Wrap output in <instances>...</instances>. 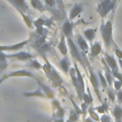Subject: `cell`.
<instances>
[{
    "label": "cell",
    "instance_id": "obj_1",
    "mask_svg": "<svg viewBox=\"0 0 122 122\" xmlns=\"http://www.w3.org/2000/svg\"><path fill=\"white\" fill-rule=\"evenodd\" d=\"M44 59H45V64L42 66V69H43L45 74L47 75L48 79L51 82L53 88H59L63 84V80H62L60 74L55 70V68L52 67V65L45 57H44Z\"/></svg>",
    "mask_w": 122,
    "mask_h": 122
},
{
    "label": "cell",
    "instance_id": "obj_2",
    "mask_svg": "<svg viewBox=\"0 0 122 122\" xmlns=\"http://www.w3.org/2000/svg\"><path fill=\"white\" fill-rule=\"evenodd\" d=\"M100 33L101 37L104 43V46L106 49H110L113 45V39H112V20L110 19L107 22H104L102 19L101 25H100Z\"/></svg>",
    "mask_w": 122,
    "mask_h": 122
},
{
    "label": "cell",
    "instance_id": "obj_3",
    "mask_svg": "<svg viewBox=\"0 0 122 122\" xmlns=\"http://www.w3.org/2000/svg\"><path fill=\"white\" fill-rule=\"evenodd\" d=\"M84 63H85L86 67L89 70V79H90V82H91V84H92V88H93V90H94V92H95L99 101L101 103H103V100H102V97H101V94H100V92H99L100 82H99L98 76L95 73V71H93V69L92 68V66H91V64H90V62H89V60H88L86 55H84Z\"/></svg>",
    "mask_w": 122,
    "mask_h": 122
},
{
    "label": "cell",
    "instance_id": "obj_4",
    "mask_svg": "<svg viewBox=\"0 0 122 122\" xmlns=\"http://www.w3.org/2000/svg\"><path fill=\"white\" fill-rule=\"evenodd\" d=\"M118 0H99V3L96 8V11L102 19H104L110 11L114 10Z\"/></svg>",
    "mask_w": 122,
    "mask_h": 122
},
{
    "label": "cell",
    "instance_id": "obj_5",
    "mask_svg": "<svg viewBox=\"0 0 122 122\" xmlns=\"http://www.w3.org/2000/svg\"><path fill=\"white\" fill-rule=\"evenodd\" d=\"M6 57L7 58H13V59H16L18 61H24V62H28L30 60H31L33 58V55L28 51H18L16 53H11V54H6Z\"/></svg>",
    "mask_w": 122,
    "mask_h": 122
},
{
    "label": "cell",
    "instance_id": "obj_6",
    "mask_svg": "<svg viewBox=\"0 0 122 122\" xmlns=\"http://www.w3.org/2000/svg\"><path fill=\"white\" fill-rule=\"evenodd\" d=\"M29 39L18 42L16 44H12V45H9V46H0V51L6 52V51H19L22 48H24L25 46H27L29 44Z\"/></svg>",
    "mask_w": 122,
    "mask_h": 122
},
{
    "label": "cell",
    "instance_id": "obj_7",
    "mask_svg": "<svg viewBox=\"0 0 122 122\" xmlns=\"http://www.w3.org/2000/svg\"><path fill=\"white\" fill-rule=\"evenodd\" d=\"M69 74H70V76H71V82H72V84H73V87H74L75 90H76L77 97H78L80 100H82V94H83V92H82V90H81V88H80V86H79V84H78L77 77H76V71H75V68H74V67H73V68H70V70H69Z\"/></svg>",
    "mask_w": 122,
    "mask_h": 122
},
{
    "label": "cell",
    "instance_id": "obj_8",
    "mask_svg": "<svg viewBox=\"0 0 122 122\" xmlns=\"http://www.w3.org/2000/svg\"><path fill=\"white\" fill-rule=\"evenodd\" d=\"M75 43L76 45L78 46V48L80 49V51L87 54L89 52V50H90V47H89V44H88V41L84 38L83 35H81L80 33H77L75 35Z\"/></svg>",
    "mask_w": 122,
    "mask_h": 122
},
{
    "label": "cell",
    "instance_id": "obj_9",
    "mask_svg": "<svg viewBox=\"0 0 122 122\" xmlns=\"http://www.w3.org/2000/svg\"><path fill=\"white\" fill-rule=\"evenodd\" d=\"M8 3H10L16 10H21L23 12L29 11V6L26 0H6Z\"/></svg>",
    "mask_w": 122,
    "mask_h": 122
},
{
    "label": "cell",
    "instance_id": "obj_10",
    "mask_svg": "<svg viewBox=\"0 0 122 122\" xmlns=\"http://www.w3.org/2000/svg\"><path fill=\"white\" fill-rule=\"evenodd\" d=\"M73 24L71 20H69V18H67L65 20V22L63 23L62 25V33L64 34V36L66 38H69V37H73Z\"/></svg>",
    "mask_w": 122,
    "mask_h": 122
},
{
    "label": "cell",
    "instance_id": "obj_11",
    "mask_svg": "<svg viewBox=\"0 0 122 122\" xmlns=\"http://www.w3.org/2000/svg\"><path fill=\"white\" fill-rule=\"evenodd\" d=\"M51 105H52V108H53V117H54V119L55 118H63L64 114H65V110L61 106L60 102L56 99H52Z\"/></svg>",
    "mask_w": 122,
    "mask_h": 122
},
{
    "label": "cell",
    "instance_id": "obj_12",
    "mask_svg": "<svg viewBox=\"0 0 122 122\" xmlns=\"http://www.w3.org/2000/svg\"><path fill=\"white\" fill-rule=\"evenodd\" d=\"M30 5H31V7L33 8V9H35L36 10H38V11H40V12H44V11H53V12H55V13H58V11L57 10H53L52 9L53 8H51V9H50L48 6H46V5H44L40 0H30Z\"/></svg>",
    "mask_w": 122,
    "mask_h": 122
},
{
    "label": "cell",
    "instance_id": "obj_13",
    "mask_svg": "<svg viewBox=\"0 0 122 122\" xmlns=\"http://www.w3.org/2000/svg\"><path fill=\"white\" fill-rule=\"evenodd\" d=\"M6 75H7V78H10V77H30V78H33V79L36 78L30 71H27V70L14 71H11V72H10Z\"/></svg>",
    "mask_w": 122,
    "mask_h": 122
},
{
    "label": "cell",
    "instance_id": "obj_14",
    "mask_svg": "<svg viewBox=\"0 0 122 122\" xmlns=\"http://www.w3.org/2000/svg\"><path fill=\"white\" fill-rule=\"evenodd\" d=\"M35 80L37 81V83H38V85H39V88H40V89L43 91V92L45 93L46 97H47L48 99H54V92H53V90H52L51 88L46 86L44 83H42V82H41L40 80H38L37 78H35Z\"/></svg>",
    "mask_w": 122,
    "mask_h": 122
},
{
    "label": "cell",
    "instance_id": "obj_15",
    "mask_svg": "<svg viewBox=\"0 0 122 122\" xmlns=\"http://www.w3.org/2000/svg\"><path fill=\"white\" fill-rule=\"evenodd\" d=\"M83 11V5L82 4H76L74 5L71 10H70V13H69V20L72 21L74 20L81 12Z\"/></svg>",
    "mask_w": 122,
    "mask_h": 122
},
{
    "label": "cell",
    "instance_id": "obj_16",
    "mask_svg": "<svg viewBox=\"0 0 122 122\" xmlns=\"http://www.w3.org/2000/svg\"><path fill=\"white\" fill-rule=\"evenodd\" d=\"M102 51V45L99 41H95L91 45L90 48V55L92 58L93 57H97L99 55V53Z\"/></svg>",
    "mask_w": 122,
    "mask_h": 122
},
{
    "label": "cell",
    "instance_id": "obj_17",
    "mask_svg": "<svg viewBox=\"0 0 122 122\" xmlns=\"http://www.w3.org/2000/svg\"><path fill=\"white\" fill-rule=\"evenodd\" d=\"M57 49H58V51L61 52V54H62L63 56H67V55H68V51H69V49H68V44H67L66 37L64 36L63 33L61 34V39H60V41H59V43H58V45H57Z\"/></svg>",
    "mask_w": 122,
    "mask_h": 122
},
{
    "label": "cell",
    "instance_id": "obj_18",
    "mask_svg": "<svg viewBox=\"0 0 122 122\" xmlns=\"http://www.w3.org/2000/svg\"><path fill=\"white\" fill-rule=\"evenodd\" d=\"M112 114L114 118V122H122V106L116 104L112 110Z\"/></svg>",
    "mask_w": 122,
    "mask_h": 122
},
{
    "label": "cell",
    "instance_id": "obj_19",
    "mask_svg": "<svg viewBox=\"0 0 122 122\" xmlns=\"http://www.w3.org/2000/svg\"><path fill=\"white\" fill-rule=\"evenodd\" d=\"M104 59H105V61H106L107 65L109 66V68H110L111 70L118 69L117 61L115 60V58H114L112 55H111V54H109V53L105 52V53H104Z\"/></svg>",
    "mask_w": 122,
    "mask_h": 122
},
{
    "label": "cell",
    "instance_id": "obj_20",
    "mask_svg": "<svg viewBox=\"0 0 122 122\" xmlns=\"http://www.w3.org/2000/svg\"><path fill=\"white\" fill-rule=\"evenodd\" d=\"M95 34H96V30H95V29H92V28L86 29V30L83 31V36H84V38H85L88 42H90V43H92V42L93 41V39H94V37H95Z\"/></svg>",
    "mask_w": 122,
    "mask_h": 122
},
{
    "label": "cell",
    "instance_id": "obj_21",
    "mask_svg": "<svg viewBox=\"0 0 122 122\" xmlns=\"http://www.w3.org/2000/svg\"><path fill=\"white\" fill-rule=\"evenodd\" d=\"M24 96H27V97H40V98H44L46 99V95L45 93L43 92V91L38 87V89H36L35 91L33 92H24L23 93Z\"/></svg>",
    "mask_w": 122,
    "mask_h": 122
},
{
    "label": "cell",
    "instance_id": "obj_22",
    "mask_svg": "<svg viewBox=\"0 0 122 122\" xmlns=\"http://www.w3.org/2000/svg\"><path fill=\"white\" fill-rule=\"evenodd\" d=\"M60 68L61 70L63 71V72L65 74H69V70H70V66H71V63H70V60L68 58V56H63V58L60 60Z\"/></svg>",
    "mask_w": 122,
    "mask_h": 122
},
{
    "label": "cell",
    "instance_id": "obj_23",
    "mask_svg": "<svg viewBox=\"0 0 122 122\" xmlns=\"http://www.w3.org/2000/svg\"><path fill=\"white\" fill-rule=\"evenodd\" d=\"M74 68H75V71H76V77H77V81H78V84L82 90V92L84 93L85 92V81H84V78L82 76V73L80 72L78 67H77V64L76 62H74Z\"/></svg>",
    "mask_w": 122,
    "mask_h": 122
},
{
    "label": "cell",
    "instance_id": "obj_24",
    "mask_svg": "<svg viewBox=\"0 0 122 122\" xmlns=\"http://www.w3.org/2000/svg\"><path fill=\"white\" fill-rule=\"evenodd\" d=\"M17 11H18V13L22 16V18H23V20H24L26 26H27L29 29H32V28H33V21L30 19V17L28 16L27 14H25V12H23V11H21V10H17Z\"/></svg>",
    "mask_w": 122,
    "mask_h": 122
},
{
    "label": "cell",
    "instance_id": "obj_25",
    "mask_svg": "<svg viewBox=\"0 0 122 122\" xmlns=\"http://www.w3.org/2000/svg\"><path fill=\"white\" fill-rule=\"evenodd\" d=\"M7 57H6V54L3 52V51H0V73L5 71L8 67V63H7Z\"/></svg>",
    "mask_w": 122,
    "mask_h": 122
},
{
    "label": "cell",
    "instance_id": "obj_26",
    "mask_svg": "<svg viewBox=\"0 0 122 122\" xmlns=\"http://www.w3.org/2000/svg\"><path fill=\"white\" fill-rule=\"evenodd\" d=\"M97 76H98V79H99V82H100V85L102 86V88L104 90H107L109 85H108V82H107V80H106L105 75L103 74V72L100 71H97Z\"/></svg>",
    "mask_w": 122,
    "mask_h": 122
},
{
    "label": "cell",
    "instance_id": "obj_27",
    "mask_svg": "<svg viewBox=\"0 0 122 122\" xmlns=\"http://www.w3.org/2000/svg\"><path fill=\"white\" fill-rule=\"evenodd\" d=\"M33 26L36 28V33L43 36V37H46L47 36V33H48V30L44 27V26H41V25H37V24H33Z\"/></svg>",
    "mask_w": 122,
    "mask_h": 122
},
{
    "label": "cell",
    "instance_id": "obj_28",
    "mask_svg": "<svg viewBox=\"0 0 122 122\" xmlns=\"http://www.w3.org/2000/svg\"><path fill=\"white\" fill-rule=\"evenodd\" d=\"M82 100H83V102H85L88 106L92 103V95H91V93H90V92H89V89H88V92H85L82 94Z\"/></svg>",
    "mask_w": 122,
    "mask_h": 122
},
{
    "label": "cell",
    "instance_id": "obj_29",
    "mask_svg": "<svg viewBox=\"0 0 122 122\" xmlns=\"http://www.w3.org/2000/svg\"><path fill=\"white\" fill-rule=\"evenodd\" d=\"M27 66H28V67H30V68L35 69V70H40V69H42V65H41L37 60H33V59H31V60L28 61Z\"/></svg>",
    "mask_w": 122,
    "mask_h": 122
},
{
    "label": "cell",
    "instance_id": "obj_30",
    "mask_svg": "<svg viewBox=\"0 0 122 122\" xmlns=\"http://www.w3.org/2000/svg\"><path fill=\"white\" fill-rule=\"evenodd\" d=\"M94 111L97 112V113H101V114H104L107 111H108V105L106 102H103L102 105L100 106H97L94 108Z\"/></svg>",
    "mask_w": 122,
    "mask_h": 122
},
{
    "label": "cell",
    "instance_id": "obj_31",
    "mask_svg": "<svg viewBox=\"0 0 122 122\" xmlns=\"http://www.w3.org/2000/svg\"><path fill=\"white\" fill-rule=\"evenodd\" d=\"M88 112H89V113H90L91 118H92L93 121H95V122H99V121H100V117H99V115L97 114V112L94 111V109H92V107H90V108L88 109Z\"/></svg>",
    "mask_w": 122,
    "mask_h": 122
},
{
    "label": "cell",
    "instance_id": "obj_32",
    "mask_svg": "<svg viewBox=\"0 0 122 122\" xmlns=\"http://www.w3.org/2000/svg\"><path fill=\"white\" fill-rule=\"evenodd\" d=\"M111 71H112L113 78L117 80H122V73L119 71V69H113V70H111Z\"/></svg>",
    "mask_w": 122,
    "mask_h": 122
},
{
    "label": "cell",
    "instance_id": "obj_33",
    "mask_svg": "<svg viewBox=\"0 0 122 122\" xmlns=\"http://www.w3.org/2000/svg\"><path fill=\"white\" fill-rule=\"evenodd\" d=\"M107 94H108V97L110 98V100L112 101V103H114V100H115V92L112 90V89H107Z\"/></svg>",
    "mask_w": 122,
    "mask_h": 122
},
{
    "label": "cell",
    "instance_id": "obj_34",
    "mask_svg": "<svg viewBox=\"0 0 122 122\" xmlns=\"http://www.w3.org/2000/svg\"><path fill=\"white\" fill-rule=\"evenodd\" d=\"M113 87H114V91L117 92L119 90H121L122 88V80H117V79H113V83H112Z\"/></svg>",
    "mask_w": 122,
    "mask_h": 122
},
{
    "label": "cell",
    "instance_id": "obj_35",
    "mask_svg": "<svg viewBox=\"0 0 122 122\" xmlns=\"http://www.w3.org/2000/svg\"><path fill=\"white\" fill-rule=\"evenodd\" d=\"M113 51H114L115 55L118 57V59H122V51L118 48V46H116L115 43H113Z\"/></svg>",
    "mask_w": 122,
    "mask_h": 122
},
{
    "label": "cell",
    "instance_id": "obj_36",
    "mask_svg": "<svg viewBox=\"0 0 122 122\" xmlns=\"http://www.w3.org/2000/svg\"><path fill=\"white\" fill-rule=\"evenodd\" d=\"M44 2L49 8H53L56 6V0H44Z\"/></svg>",
    "mask_w": 122,
    "mask_h": 122
},
{
    "label": "cell",
    "instance_id": "obj_37",
    "mask_svg": "<svg viewBox=\"0 0 122 122\" xmlns=\"http://www.w3.org/2000/svg\"><path fill=\"white\" fill-rule=\"evenodd\" d=\"M100 122H112L110 115L105 114V113H104V114H102V116L100 117Z\"/></svg>",
    "mask_w": 122,
    "mask_h": 122
},
{
    "label": "cell",
    "instance_id": "obj_38",
    "mask_svg": "<svg viewBox=\"0 0 122 122\" xmlns=\"http://www.w3.org/2000/svg\"><path fill=\"white\" fill-rule=\"evenodd\" d=\"M115 95H116V98L118 100V103L122 105V90H119L115 92Z\"/></svg>",
    "mask_w": 122,
    "mask_h": 122
},
{
    "label": "cell",
    "instance_id": "obj_39",
    "mask_svg": "<svg viewBox=\"0 0 122 122\" xmlns=\"http://www.w3.org/2000/svg\"><path fill=\"white\" fill-rule=\"evenodd\" d=\"M54 122H71V121L69 118H68L67 121H64L63 118H55V119H54Z\"/></svg>",
    "mask_w": 122,
    "mask_h": 122
},
{
    "label": "cell",
    "instance_id": "obj_40",
    "mask_svg": "<svg viewBox=\"0 0 122 122\" xmlns=\"http://www.w3.org/2000/svg\"><path fill=\"white\" fill-rule=\"evenodd\" d=\"M6 79H8V78H7V75H3L2 77H0V85H1Z\"/></svg>",
    "mask_w": 122,
    "mask_h": 122
},
{
    "label": "cell",
    "instance_id": "obj_41",
    "mask_svg": "<svg viewBox=\"0 0 122 122\" xmlns=\"http://www.w3.org/2000/svg\"><path fill=\"white\" fill-rule=\"evenodd\" d=\"M85 122H95V121H93L91 117H88V118H86V119H85Z\"/></svg>",
    "mask_w": 122,
    "mask_h": 122
},
{
    "label": "cell",
    "instance_id": "obj_42",
    "mask_svg": "<svg viewBox=\"0 0 122 122\" xmlns=\"http://www.w3.org/2000/svg\"><path fill=\"white\" fill-rule=\"evenodd\" d=\"M118 64L120 66V69H122V59H118Z\"/></svg>",
    "mask_w": 122,
    "mask_h": 122
},
{
    "label": "cell",
    "instance_id": "obj_43",
    "mask_svg": "<svg viewBox=\"0 0 122 122\" xmlns=\"http://www.w3.org/2000/svg\"><path fill=\"white\" fill-rule=\"evenodd\" d=\"M119 1H120V0H118V2H119Z\"/></svg>",
    "mask_w": 122,
    "mask_h": 122
}]
</instances>
